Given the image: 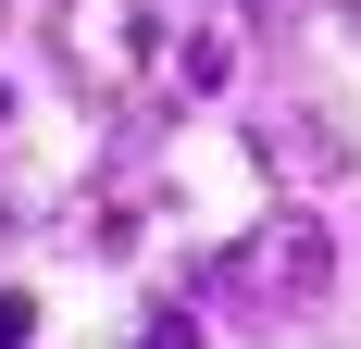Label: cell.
Wrapping results in <instances>:
<instances>
[{
    "mask_svg": "<svg viewBox=\"0 0 361 349\" xmlns=\"http://www.w3.org/2000/svg\"><path fill=\"white\" fill-rule=\"evenodd\" d=\"M50 63H63L75 100H149L162 75V13L149 0H50Z\"/></svg>",
    "mask_w": 361,
    "mask_h": 349,
    "instance_id": "obj_1",
    "label": "cell"
},
{
    "mask_svg": "<svg viewBox=\"0 0 361 349\" xmlns=\"http://www.w3.org/2000/svg\"><path fill=\"white\" fill-rule=\"evenodd\" d=\"M212 287H224L250 324H287V312H312V300L336 287V237L312 225V212H262L250 237L212 262Z\"/></svg>",
    "mask_w": 361,
    "mask_h": 349,
    "instance_id": "obj_2",
    "label": "cell"
},
{
    "mask_svg": "<svg viewBox=\"0 0 361 349\" xmlns=\"http://www.w3.org/2000/svg\"><path fill=\"white\" fill-rule=\"evenodd\" d=\"M250 150L287 174V187H336V174L361 162V150H349V125H336L324 100H299V88H274V100L250 112Z\"/></svg>",
    "mask_w": 361,
    "mask_h": 349,
    "instance_id": "obj_3",
    "label": "cell"
},
{
    "mask_svg": "<svg viewBox=\"0 0 361 349\" xmlns=\"http://www.w3.org/2000/svg\"><path fill=\"white\" fill-rule=\"evenodd\" d=\"M37 337V300H25V287H0V349H25Z\"/></svg>",
    "mask_w": 361,
    "mask_h": 349,
    "instance_id": "obj_4",
    "label": "cell"
},
{
    "mask_svg": "<svg viewBox=\"0 0 361 349\" xmlns=\"http://www.w3.org/2000/svg\"><path fill=\"white\" fill-rule=\"evenodd\" d=\"M137 349H200V324H187V312H162V324H149Z\"/></svg>",
    "mask_w": 361,
    "mask_h": 349,
    "instance_id": "obj_5",
    "label": "cell"
},
{
    "mask_svg": "<svg viewBox=\"0 0 361 349\" xmlns=\"http://www.w3.org/2000/svg\"><path fill=\"white\" fill-rule=\"evenodd\" d=\"M336 13H349V37H361V0H336Z\"/></svg>",
    "mask_w": 361,
    "mask_h": 349,
    "instance_id": "obj_6",
    "label": "cell"
},
{
    "mask_svg": "<svg viewBox=\"0 0 361 349\" xmlns=\"http://www.w3.org/2000/svg\"><path fill=\"white\" fill-rule=\"evenodd\" d=\"M0 112H13V100H0Z\"/></svg>",
    "mask_w": 361,
    "mask_h": 349,
    "instance_id": "obj_7",
    "label": "cell"
}]
</instances>
